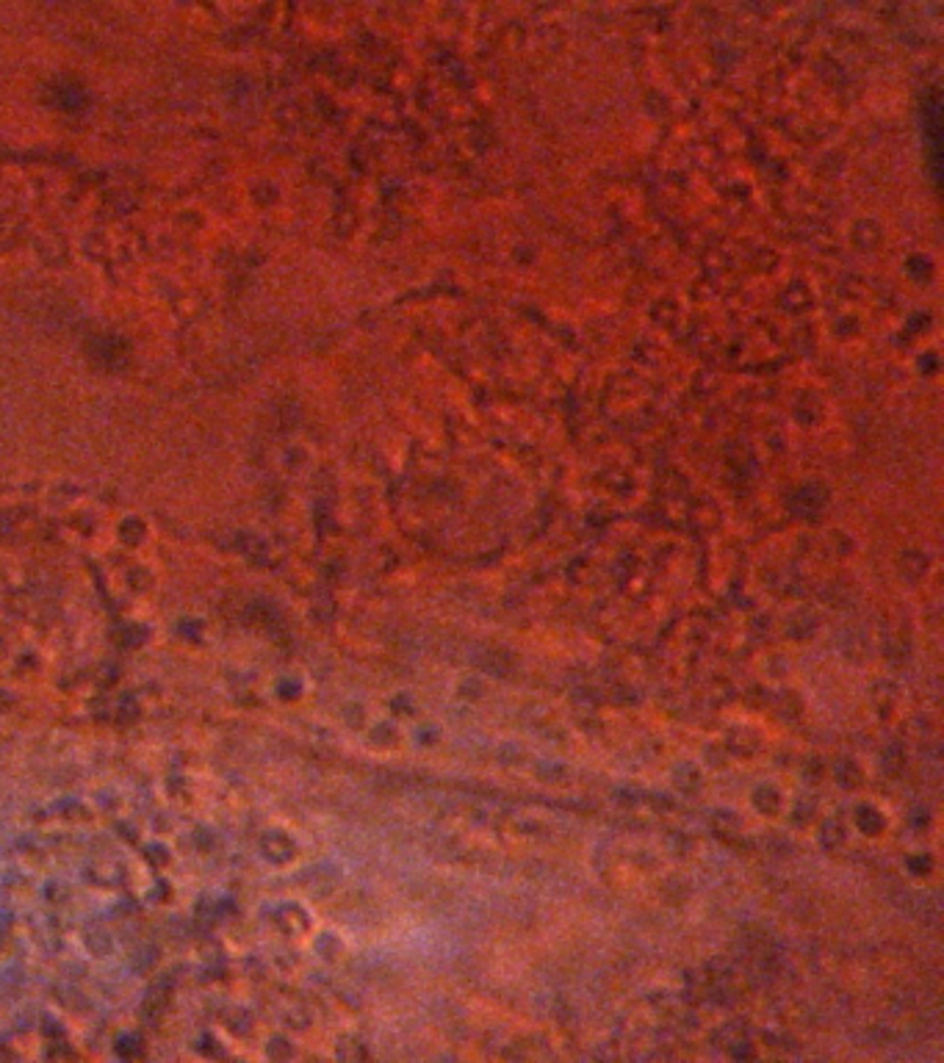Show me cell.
<instances>
[{
    "label": "cell",
    "instance_id": "2",
    "mask_svg": "<svg viewBox=\"0 0 944 1063\" xmlns=\"http://www.w3.org/2000/svg\"><path fill=\"white\" fill-rule=\"evenodd\" d=\"M787 803H789V795H787V789L776 778H762V781L753 784L750 792H748V806L757 811L759 817H765V820L784 817Z\"/></svg>",
    "mask_w": 944,
    "mask_h": 1063
},
{
    "label": "cell",
    "instance_id": "9",
    "mask_svg": "<svg viewBox=\"0 0 944 1063\" xmlns=\"http://www.w3.org/2000/svg\"><path fill=\"white\" fill-rule=\"evenodd\" d=\"M410 742L418 750H435L440 742H444V726L435 723V720H418L410 728Z\"/></svg>",
    "mask_w": 944,
    "mask_h": 1063
},
{
    "label": "cell",
    "instance_id": "1",
    "mask_svg": "<svg viewBox=\"0 0 944 1063\" xmlns=\"http://www.w3.org/2000/svg\"><path fill=\"white\" fill-rule=\"evenodd\" d=\"M848 826H850V834L875 842V839H884V837H887L892 820H889V811H887L884 806H880L878 800L859 797V800L853 803V808H850V820H848Z\"/></svg>",
    "mask_w": 944,
    "mask_h": 1063
},
{
    "label": "cell",
    "instance_id": "3",
    "mask_svg": "<svg viewBox=\"0 0 944 1063\" xmlns=\"http://www.w3.org/2000/svg\"><path fill=\"white\" fill-rule=\"evenodd\" d=\"M829 778L842 789V792H859L867 781V773L861 767V762L850 754H842L837 759L829 762Z\"/></svg>",
    "mask_w": 944,
    "mask_h": 1063
},
{
    "label": "cell",
    "instance_id": "8",
    "mask_svg": "<svg viewBox=\"0 0 944 1063\" xmlns=\"http://www.w3.org/2000/svg\"><path fill=\"white\" fill-rule=\"evenodd\" d=\"M872 707L880 717H892L900 707V690L892 681H880L872 690Z\"/></svg>",
    "mask_w": 944,
    "mask_h": 1063
},
{
    "label": "cell",
    "instance_id": "5",
    "mask_svg": "<svg viewBox=\"0 0 944 1063\" xmlns=\"http://www.w3.org/2000/svg\"><path fill=\"white\" fill-rule=\"evenodd\" d=\"M670 781H673V789L678 795H687V797H696L704 784H707V776H704V767L696 762V759H681L673 765L670 770Z\"/></svg>",
    "mask_w": 944,
    "mask_h": 1063
},
{
    "label": "cell",
    "instance_id": "4",
    "mask_svg": "<svg viewBox=\"0 0 944 1063\" xmlns=\"http://www.w3.org/2000/svg\"><path fill=\"white\" fill-rule=\"evenodd\" d=\"M765 747V739L757 728L750 726H731L726 734V750L734 759H753Z\"/></svg>",
    "mask_w": 944,
    "mask_h": 1063
},
{
    "label": "cell",
    "instance_id": "12",
    "mask_svg": "<svg viewBox=\"0 0 944 1063\" xmlns=\"http://www.w3.org/2000/svg\"><path fill=\"white\" fill-rule=\"evenodd\" d=\"M463 687H457V696L463 698V696H468V701L471 704H477L479 698H485V681L479 678V676H466L463 681H460Z\"/></svg>",
    "mask_w": 944,
    "mask_h": 1063
},
{
    "label": "cell",
    "instance_id": "11",
    "mask_svg": "<svg viewBox=\"0 0 944 1063\" xmlns=\"http://www.w3.org/2000/svg\"><path fill=\"white\" fill-rule=\"evenodd\" d=\"M388 704L397 707L394 709L397 717H416V712H418V701H416V696L410 690H399L394 698H388Z\"/></svg>",
    "mask_w": 944,
    "mask_h": 1063
},
{
    "label": "cell",
    "instance_id": "7",
    "mask_svg": "<svg viewBox=\"0 0 944 1063\" xmlns=\"http://www.w3.org/2000/svg\"><path fill=\"white\" fill-rule=\"evenodd\" d=\"M784 817H787V823H792L795 828H811V826L817 823V817H820V803H817L814 795L789 797Z\"/></svg>",
    "mask_w": 944,
    "mask_h": 1063
},
{
    "label": "cell",
    "instance_id": "6",
    "mask_svg": "<svg viewBox=\"0 0 944 1063\" xmlns=\"http://www.w3.org/2000/svg\"><path fill=\"white\" fill-rule=\"evenodd\" d=\"M811 828H814L817 845L826 847V850H839V847H845L848 839H850V826H848V820H842V817H823V815H820Z\"/></svg>",
    "mask_w": 944,
    "mask_h": 1063
},
{
    "label": "cell",
    "instance_id": "10",
    "mask_svg": "<svg viewBox=\"0 0 944 1063\" xmlns=\"http://www.w3.org/2000/svg\"><path fill=\"white\" fill-rule=\"evenodd\" d=\"M903 867H906V872L911 875V878H917V881H928L930 875L936 872V856L928 850V847H917V850H911L909 856H906V861H903Z\"/></svg>",
    "mask_w": 944,
    "mask_h": 1063
}]
</instances>
